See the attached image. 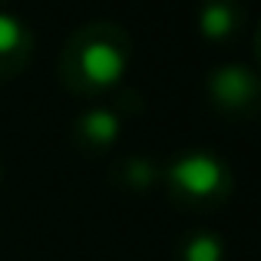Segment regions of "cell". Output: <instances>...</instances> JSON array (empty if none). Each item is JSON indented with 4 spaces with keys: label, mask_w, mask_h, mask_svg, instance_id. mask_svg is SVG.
I'll return each instance as SVG.
<instances>
[{
    "label": "cell",
    "mask_w": 261,
    "mask_h": 261,
    "mask_svg": "<svg viewBox=\"0 0 261 261\" xmlns=\"http://www.w3.org/2000/svg\"><path fill=\"white\" fill-rule=\"evenodd\" d=\"M133 63V37L122 23L89 20L66 37L57 60V73L66 93L99 96L122 86Z\"/></svg>",
    "instance_id": "1"
},
{
    "label": "cell",
    "mask_w": 261,
    "mask_h": 261,
    "mask_svg": "<svg viewBox=\"0 0 261 261\" xmlns=\"http://www.w3.org/2000/svg\"><path fill=\"white\" fill-rule=\"evenodd\" d=\"M162 185L169 198L185 212H212L228 202L235 189L231 166L208 149H189L169 159L162 169Z\"/></svg>",
    "instance_id": "2"
},
{
    "label": "cell",
    "mask_w": 261,
    "mask_h": 261,
    "mask_svg": "<svg viewBox=\"0 0 261 261\" xmlns=\"http://www.w3.org/2000/svg\"><path fill=\"white\" fill-rule=\"evenodd\" d=\"M205 96L222 119L248 122L258 116V102H261L258 73L245 63H218L205 76Z\"/></svg>",
    "instance_id": "3"
},
{
    "label": "cell",
    "mask_w": 261,
    "mask_h": 261,
    "mask_svg": "<svg viewBox=\"0 0 261 261\" xmlns=\"http://www.w3.org/2000/svg\"><path fill=\"white\" fill-rule=\"evenodd\" d=\"M122 126H126V119L113 106H89L73 119L70 136H73V146H76L80 155L99 159V155H106L119 142Z\"/></svg>",
    "instance_id": "4"
},
{
    "label": "cell",
    "mask_w": 261,
    "mask_h": 261,
    "mask_svg": "<svg viewBox=\"0 0 261 261\" xmlns=\"http://www.w3.org/2000/svg\"><path fill=\"white\" fill-rule=\"evenodd\" d=\"M248 13H245L242 0H198L195 10V30L205 43L228 46L242 37Z\"/></svg>",
    "instance_id": "5"
},
{
    "label": "cell",
    "mask_w": 261,
    "mask_h": 261,
    "mask_svg": "<svg viewBox=\"0 0 261 261\" xmlns=\"http://www.w3.org/2000/svg\"><path fill=\"white\" fill-rule=\"evenodd\" d=\"M33 60V30L23 17L10 10H0V83H10L13 76L30 66Z\"/></svg>",
    "instance_id": "6"
},
{
    "label": "cell",
    "mask_w": 261,
    "mask_h": 261,
    "mask_svg": "<svg viewBox=\"0 0 261 261\" xmlns=\"http://www.w3.org/2000/svg\"><path fill=\"white\" fill-rule=\"evenodd\" d=\"M109 182L119 192H129V195H146V192H152L162 182V169L149 155L129 152V155H119V159L109 162Z\"/></svg>",
    "instance_id": "7"
},
{
    "label": "cell",
    "mask_w": 261,
    "mask_h": 261,
    "mask_svg": "<svg viewBox=\"0 0 261 261\" xmlns=\"http://www.w3.org/2000/svg\"><path fill=\"white\" fill-rule=\"evenodd\" d=\"M225 242L218 231L208 228H195L189 235L178 238L175 245V261H225Z\"/></svg>",
    "instance_id": "8"
},
{
    "label": "cell",
    "mask_w": 261,
    "mask_h": 261,
    "mask_svg": "<svg viewBox=\"0 0 261 261\" xmlns=\"http://www.w3.org/2000/svg\"><path fill=\"white\" fill-rule=\"evenodd\" d=\"M109 106H113L116 113H119L122 119H126V116H139L142 109H146V99H142V93H139V89H133V86L126 89V86H122L119 93L113 96V102H109Z\"/></svg>",
    "instance_id": "9"
},
{
    "label": "cell",
    "mask_w": 261,
    "mask_h": 261,
    "mask_svg": "<svg viewBox=\"0 0 261 261\" xmlns=\"http://www.w3.org/2000/svg\"><path fill=\"white\" fill-rule=\"evenodd\" d=\"M4 4H7V0H0V7H4Z\"/></svg>",
    "instance_id": "10"
}]
</instances>
